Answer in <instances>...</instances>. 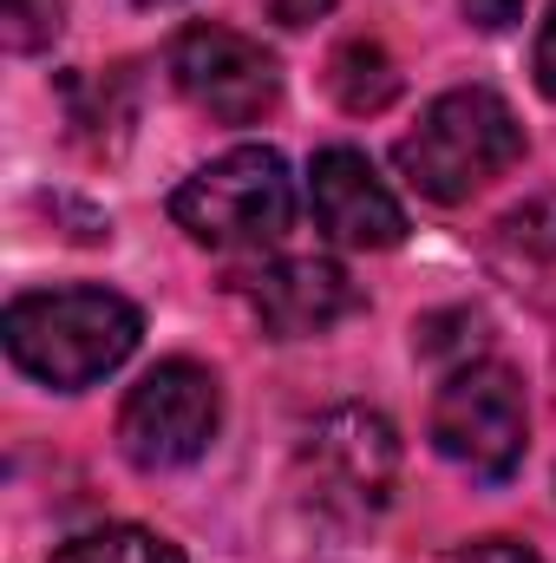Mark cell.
Wrapping results in <instances>:
<instances>
[{
	"label": "cell",
	"mask_w": 556,
	"mask_h": 563,
	"mask_svg": "<svg viewBox=\"0 0 556 563\" xmlns=\"http://www.w3.org/2000/svg\"><path fill=\"white\" fill-rule=\"evenodd\" d=\"M0 334H7V361L26 380L59 387V394H79V387H99L105 374H119L138 354L144 314L125 295H112V288L73 282V288L20 295L7 308Z\"/></svg>",
	"instance_id": "6da1fadb"
},
{
	"label": "cell",
	"mask_w": 556,
	"mask_h": 563,
	"mask_svg": "<svg viewBox=\"0 0 556 563\" xmlns=\"http://www.w3.org/2000/svg\"><path fill=\"white\" fill-rule=\"evenodd\" d=\"M524 157V125L518 112L485 92V86H458L445 99H432L419 112V125L393 144L400 177L432 203H465L478 197L491 177H504Z\"/></svg>",
	"instance_id": "7a4b0ae2"
},
{
	"label": "cell",
	"mask_w": 556,
	"mask_h": 563,
	"mask_svg": "<svg viewBox=\"0 0 556 563\" xmlns=\"http://www.w3.org/2000/svg\"><path fill=\"white\" fill-rule=\"evenodd\" d=\"M170 223L203 250H269L294 223V177L269 144H236L170 190Z\"/></svg>",
	"instance_id": "3957f363"
},
{
	"label": "cell",
	"mask_w": 556,
	"mask_h": 563,
	"mask_svg": "<svg viewBox=\"0 0 556 563\" xmlns=\"http://www.w3.org/2000/svg\"><path fill=\"white\" fill-rule=\"evenodd\" d=\"M294 485L308 498L314 518L360 531L393 505L400 485V432L374 407H334L308 426L301 452H294Z\"/></svg>",
	"instance_id": "277c9868"
},
{
	"label": "cell",
	"mask_w": 556,
	"mask_h": 563,
	"mask_svg": "<svg viewBox=\"0 0 556 563\" xmlns=\"http://www.w3.org/2000/svg\"><path fill=\"white\" fill-rule=\"evenodd\" d=\"M432 445L458 472H471L485 485H504L524 465V445H531L524 380L504 361H465L432 400Z\"/></svg>",
	"instance_id": "5b68a950"
},
{
	"label": "cell",
	"mask_w": 556,
	"mask_h": 563,
	"mask_svg": "<svg viewBox=\"0 0 556 563\" xmlns=\"http://www.w3.org/2000/svg\"><path fill=\"white\" fill-rule=\"evenodd\" d=\"M223 426V387L197 361H157L119 407V445L138 472H177L210 452Z\"/></svg>",
	"instance_id": "8992f818"
},
{
	"label": "cell",
	"mask_w": 556,
	"mask_h": 563,
	"mask_svg": "<svg viewBox=\"0 0 556 563\" xmlns=\"http://www.w3.org/2000/svg\"><path fill=\"white\" fill-rule=\"evenodd\" d=\"M170 79L216 125H263L281 106V66L236 26H184L170 46Z\"/></svg>",
	"instance_id": "52a82bcc"
},
{
	"label": "cell",
	"mask_w": 556,
	"mask_h": 563,
	"mask_svg": "<svg viewBox=\"0 0 556 563\" xmlns=\"http://www.w3.org/2000/svg\"><path fill=\"white\" fill-rule=\"evenodd\" d=\"M308 197H314V223L341 243V250H393L407 243V210L387 190V177L367 164V151L354 144H327L308 164Z\"/></svg>",
	"instance_id": "ba28073f"
},
{
	"label": "cell",
	"mask_w": 556,
	"mask_h": 563,
	"mask_svg": "<svg viewBox=\"0 0 556 563\" xmlns=\"http://www.w3.org/2000/svg\"><path fill=\"white\" fill-rule=\"evenodd\" d=\"M243 301H249V314H256L276 341L327 334L341 314L360 308L347 269H341V263H321V256H288V263H269V269L243 276Z\"/></svg>",
	"instance_id": "9c48e42d"
},
{
	"label": "cell",
	"mask_w": 556,
	"mask_h": 563,
	"mask_svg": "<svg viewBox=\"0 0 556 563\" xmlns=\"http://www.w3.org/2000/svg\"><path fill=\"white\" fill-rule=\"evenodd\" d=\"M327 92H334L341 112H354V119L387 112V106L400 99V66H393V53H387L380 40H347V46H334V59H327Z\"/></svg>",
	"instance_id": "30bf717a"
},
{
	"label": "cell",
	"mask_w": 556,
	"mask_h": 563,
	"mask_svg": "<svg viewBox=\"0 0 556 563\" xmlns=\"http://www.w3.org/2000/svg\"><path fill=\"white\" fill-rule=\"evenodd\" d=\"M46 563H184V551L144 525H99V531L66 538Z\"/></svg>",
	"instance_id": "8fae6325"
},
{
	"label": "cell",
	"mask_w": 556,
	"mask_h": 563,
	"mask_svg": "<svg viewBox=\"0 0 556 563\" xmlns=\"http://www.w3.org/2000/svg\"><path fill=\"white\" fill-rule=\"evenodd\" d=\"M59 0H7L0 7V40H7V53H40V46H53V33H59Z\"/></svg>",
	"instance_id": "7c38bea8"
},
{
	"label": "cell",
	"mask_w": 556,
	"mask_h": 563,
	"mask_svg": "<svg viewBox=\"0 0 556 563\" xmlns=\"http://www.w3.org/2000/svg\"><path fill=\"white\" fill-rule=\"evenodd\" d=\"M504 236H511L518 250H537V256H556V197H537V203L511 210V217H504Z\"/></svg>",
	"instance_id": "4fadbf2b"
},
{
	"label": "cell",
	"mask_w": 556,
	"mask_h": 563,
	"mask_svg": "<svg viewBox=\"0 0 556 563\" xmlns=\"http://www.w3.org/2000/svg\"><path fill=\"white\" fill-rule=\"evenodd\" d=\"M445 563H544V558L518 538H478V544H458Z\"/></svg>",
	"instance_id": "5bb4252c"
},
{
	"label": "cell",
	"mask_w": 556,
	"mask_h": 563,
	"mask_svg": "<svg viewBox=\"0 0 556 563\" xmlns=\"http://www.w3.org/2000/svg\"><path fill=\"white\" fill-rule=\"evenodd\" d=\"M465 20L478 33H511L524 20V0H465Z\"/></svg>",
	"instance_id": "9a60e30c"
},
{
	"label": "cell",
	"mask_w": 556,
	"mask_h": 563,
	"mask_svg": "<svg viewBox=\"0 0 556 563\" xmlns=\"http://www.w3.org/2000/svg\"><path fill=\"white\" fill-rule=\"evenodd\" d=\"M263 7H269V20H276V26H314L334 0H263Z\"/></svg>",
	"instance_id": "2e32d148"
},
{
	"label": "cell",
	"mask_w": 556,
	"mask_h": 563,
	"mask_svg": "<svg viewBox=\"0 0 556 563\" xmlns=\"http://www.w3.org/2000/svg\"><path fill=\"white\" fill-rule=\"evenodd\" d=\"M537 86L556 99V0H551V20H544V33H537Z\"/></svg>",
	"instance_id": "e0dca14e"
},
{
	"label": "cell",
	"mask_w": 556,
	"mask_h": 563,
	"mask_svg": "<svg viewBox=\"0 0 556 563\" xmlns=\"http://www.w3.org/2000/svg\"><path fill=\"white\" fill-rule=\"evenodd\" d=\"M138 7H170V0H138Z\"/></svg>",
	"instance_id": "ac0fdd59"
}]
</instances>
